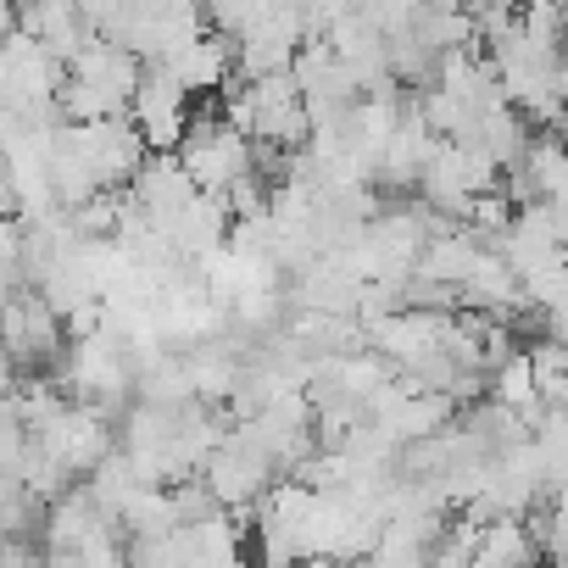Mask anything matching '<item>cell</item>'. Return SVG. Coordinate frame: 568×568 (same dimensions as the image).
Masks as SVG:
<instances>
[{"instance_id":"3957f363","label":"cell","mask_w":568,"mask_h":568,"mask_svg":"<svg viewBox=\"0 0 568 568\" xmlns=\"http://www.w3.org/2000/svg\"><path fill=\"white\" fill-rule=\"evenodd\" d=\"M190 112H195V101L168 79V68H140V84H134L123 118L134 123V134L145 140V151H173L179 134H184V123H190Z\"/></svg>"},{"instance_id":"7a4b0ae2","label":"cell","mask_w":568,"mask_h":568,"mask_svg":"<svg viewBox=\"0 0 568 568\" xmlns=\"http://www.w3.org/2000/svg\"><path fill=\"white\" fill-rule=\"evenodd\" d=\"M173 162L201 195H229L240 179H251V140L223 118V112H190Z\"/></svg>"},{"instance_id":"277c9868","label":"cell","mask_w":568,"mask_h":568,"mask_svg":"<svg viewBox=\"0 0 568 568\" xmlns=\"http://www.w3.org/2000/svg\"><path fill=\"white\" fill-rule=\"evenodd\" d=\"M168 79L190 95V101H212L229 79H234V57H229V40H217V34H201V40H190L184 51H173L168 62Z\"/></svg>"},{"instance_id":"6da1fadb","label":"cell","mask_w":568,"mask_h":568,"mask_svg":"<svg viewBox=\"0 0 568 568\" xmlns=\"http://www.w3.org/2000/svg\"><path fill=\"white\" fill-rule=\"evenodd\" d=\"M140 68L123 45L112 40H84V51L62 68V90H57V112L62 123H101V118H123L129 95L140 84Z\"/></svg>"},{"instance_id":"5b68a950","label":"cell","mask_w":568,"mask_h":568,"mask_svg":"<svg viewBox=\"0 0 568 568\" xmlns=\"http://www.w3.org/2000/svg\"><path fill=\"white\" fill-rule=\"evenodd\" d=\"M23 7H29V0H12V12H23Z\"/></svg>"}]
</instances>
